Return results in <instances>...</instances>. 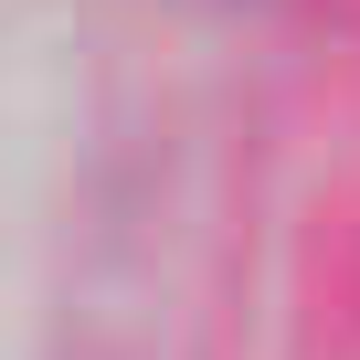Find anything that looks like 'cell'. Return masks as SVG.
I'll return each mask as SVG.
<instances>
[]
</instances>
